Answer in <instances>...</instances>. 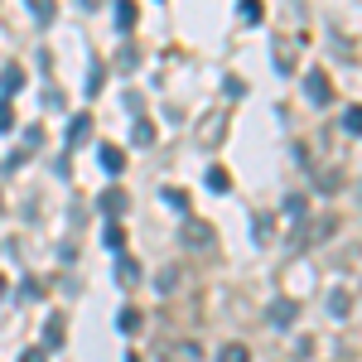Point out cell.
Here are the masks:
<instances>
[{
	"label": "cell",
	"instance_id": "7402d4cb",
	"mask_svg": "<svg viewBox=\"0 0 362 362\" xmlns=\"http://www.w3.org/2000/svg\"><path fill=\"white\" fill-rule=\"evenodd\" d=\"M29 15H34V20H54V5H44V0H29Z\"/></svg>",
	"mask_w": 362,
	"mask_h": 362
},
{
	"label": "cell",
	"instance_id": "8992f818",
	"mask_svg": "<svg viewBox=\"0 0 362 362\" xmlns=\"http://www.w3.org/2000/svg\"><path fill=\"white\" fill-rule=\"evenodd\" d=\"M97 155H102V169H107V174H121V169H126V155H121V145H102Z\"/></svg>",
	"mask_w": 362,
	"mask_h": 362
},
{
	"label": "cell",
	"instance_id": "d4e9b609",
	"mask_svg": "<svg viewBox=\"0 0 362 362\" xmlns=\"http://www.w3.org/2000/svg\"><path fill=\"white\" fill-rule=\"evenodd\" d=\"M39 145H44V131H39V126H29V131H25V150H39Z\"/></svg>",
	"mask_w": 362,
	"mask_h": 362
},
{
	"label": "cell",
	"instance_id": "484cf974",
	"mask_svg": "<svg viewBox=\"0 0 362 362\" xmlns=\"http://www.w3.org/2000/svg\"><path fill=\"white\" fill-rule=\"evenodd\" d=\"M0 131H15V112H10V102H0Z\"/></svg>",
	"mask_w": 362,
	"mask_h": 362
},
{
	"label": "cell",
	"instance_id": "83f0119b",
	"mask_svg": "<svg viewBox=\"0 0 362 362\" xmlns=\"http://www.w3.org/2000/svg\"><path fill=\"white\" fill-rule=\"evenodd\" d=\"M20 362H49V353H44V348H29V353H25Z\"/></svg>",
	"mask_w": 362,
	"mask_h": 362
},
{
	"label": "cell",
	"instance_id": "3957f363",
	"mask_svg": "<svg viewBox=\"0 0 362 362\" xmlns=\"http://www.w3.org/2000/svg\"><path fill=\"white\" fill-rule=\"evenodd\" d=\"M20 87H25V68H20V63H5V68H0V92L15 97Z\"/></svg>",
	"mask_w": 362,
	"mask_h": 362
},
{
	"label": "cell",
	"instance_id": "44dd1931",
	"mask_svg": "<svg viewBox=\"0 0 362 362\" xmlns=\"http://www.w3.org/2000/svg\"><path fill=\"white\" fill-rule=\"evenodd\" d=\"M227 184H232V179H227V169H208V189H213V194H223Z\"/></svg>",
	"mask_w": 362,
	"mask_h": 362
},
{
	"label": "cell",
	"instance_id": "30bf717a",
	"mask_svg": "<svg viewBox=\"0 0 362 362\" xmlns=\"http://www.w3.org/2000/svg\"><path fill=\"white\" fill-rule=\"evenodd\" d=\"M348 309H353V295H348V290H334V295H329V314H334V319H348Z\"/></svg>",
	"mask_w": 362,
	"mask_h": 362
},
{
	"label": "cell",
	"instance_id": "277c9868",
	"mask_svg": "<svg viewBox=\"0 0 362 362\" xmlns=\"http://www.w3.org/2000/svg\"><path fill=\"white\" fill-rule=\"evenodd\" d=\"M184 242H189V247H213V227L189 218V223H184Z\"/></svg>",
	"mask_w": 362,
	"mask_h": 362
},
{
	"label": "cell",
	"instance_id": "ffe728a7",
	"mask_svg": "<svg viewBox=\"0 0 362 362\" xmlns=\"http://www.w3.org/2000/svg\"><path fill=\"white\" fill-rule=\"evenodd\" d=\"M131 140H136V145H150V140H155V126H150V121H136Z\"/></svg>",
	"mask_w": 362,
	"mask_h": 362
},
{
	"label": "cell",
	"instance_id": "4316f807",
	"mask_svg": "<svg viewBox=\"0 0 362 362\" xmlns=\"http://www.w3.org/2000/svg\"><path fill=\"white\" fill-rule=\"evenodd\" d=\"M305 213V198H285V218H300Z\"/></svg>",
	"mask_w": 362,
	"mask_h": 362
},
{
	"label": "cell",
	"instance_id": "ac0fdd59",
	"mask_svg": "<svg viewBox=\"0 0 362 362\" xmlns=\"http://www.w3.org/2000/svg\"><path fill=\"white\" fill-rule=\"evenodd\" d=\"M218 362H251V353L242 348V343H227L223 353H218Z\"/></svg>",
	"mask_w": 362,
	"mask_h": 362
},
{
	"label": "cell",
	"instance_id": "7c38bea8",
	"mask_svg": "<svg viewBox=\"0 0 362 362\" xmlns=\"http://www.w3.org/2000/svg\"><path fill=\"white\" fill-rule=\"evenodd\" d=\"M116 329L121 334H140V309H121L116 314Z\"/></svg>",
	"mask_w": 362,
	"mask_h": 362
},
{
	"label": "cell",
	"instance_id": "9c48e42d",
	"mask_svg": "<svg viewBox=\"0 0 362 362\" xmlns=\"http://www.w3.org/2000/svg\"><path fill=\"white\" fill-rule=\"evenodd\" d=\"M102 78H107V68H102V58H92V63H87V97H97V92H102Z\"/></svg>",
	"mask_w": 362,
	"mask_h": 362
},
{
	"label": "cell",
	"instance_id": "9a60e30c",
	"mask_svg": "<svg viewBox=\"0 0 362 362\" xmlns=\"http://www.w3.org/2000/svg\"><path fill=\"white\" fill-rule=\"evenodd\" d=\"M237 15H242L247 25H261V15H266V10H261V0H242V5H237Z\"/></svg>",
	"mask_w": 362,
	"mask_h": 362
},
{
	"label": "cell",
	"instance_id": "7a4b0ae2",
	"mask_svg": "<svg viewBox=\"0 0 362 362\" xmlns=\"http://www.w3.org/2000/svg\"><path fill=\"white\" fill-rule=\"evenodd\" d=\"M97 203H102L107 223H121V213H126V189H107V194L97 198Z\"/></svg>",
	"mask_w": 362,
	"mask_h": 362
},
{
	"label": "cell",
	"instance_id": "f546056e",
	"mask_svg": "<svg viewBox=\"0 0 362 362\" xmlns=\"http://www.w3.org/2000/svg\"><path fill=\"white\" fill-rule=\"evenodd\" d=\"M0 208H5V203H0Z\"/></svg>",
	"mask_w": 362,
	"mask_h": 362
},
{
	"label": "cell",
	"instance_id": "5b68a950",
	"mask_svg": "<svg viewBox=\"0 0 362 362\" xmlns=\"http://www.w3.org/2000/svg\"><path fill=\"white\" fill-rule=\"evenodd\" d=\"M295 314H300L295 300H276V305H271V324H276V329H290V324H295Z\"/></svg>",
	"mask_w": 362,
	"mask_h": 362
},
{
	"label": "cell",
	"instance_id": "ba28073f",
	"mask_svg": "<svg viewBox=\"0 0 362 362\" xmlns=\"http://www.w3.org/2000/svg\"><path fill=\"white\" fill-rule=\"evenodd\" d=\"M116 280H121V285H136L140 280V261L136 256H121V261H116Z\"/></svg>",
	"mask_w": 362,
	"mask_h": 362
},
{
	"label": "cell",
	"instance_id": "603a6c76",
	"mask_svg": "<svg viewBox=\"0 0 362 362\" xmlns=\"http://www.w3.org/2000/svg\"><path fill=\"white\" fill-rule=\"evenodd\" d=\"M20 165H25V150H10V155L0 160V169H5V174H10V169H20Z\"/></svg>",
	"mask_w": 362,
	"mask_h": 362
},
{
	"label": "cell",
	"instance_id": "2e32d148",
	"mask_svg": "<svg viewBox=\"0 0 362 362\" xmlns=\"http://www.w3.org/2000/svg\"><path fill=\"white\" fill-rule=\"evenodd\" d=\"M160 198H165V203L174 208V213H189V194H184V189H165Z\"/></svg>",
	"mask_w": 362,
	"mask_h": 362
},
{
	"label": "cell",
	"instance_id": "8fae6325",
	"mask_svg": "<svg viewBox=\"0 0 362 362\" xmlns=\"http://www.w3.org/2000/svg\"><path fill=\"white\" fill-rule=\"evenodd\" d=\"M87 131H92V116H87V112H83V116H73V121H68V145H78Z\"/></svg>",
	"mask_w": 362,
	"mask_h": 362
},
{
	"label": "cell",
	"instance_id": "6da1fadb",
	"mask_svg": "<svg viewBox=\"0 0 362 362\" xmlns=\"http://www.w3.org/2000/svg\"><path fill=\"white\" fill-rule=\"evenodd\" d=\"M305 97L314 102V107H329V102H334V83H329V78L314 68V73L305 78Z\"/></svg>",
	"mask_w": 362,
	"mask_h": 362
},
{
	"label": "cell",
	"instance_id": "4fadbf2b",
	"mask_svg": "<svg viewBox=\"0 0 362 362\" xmlns=\"http://www.w3.org/2000/svg\"><path fill=\"white\" fill-rule=\"evenodd\" d=\"M179 276H184L179 266H169V271H160V280H155V285H160V295H174V290H179Z\"/></svg>",
	"mask_w": 362,
	"mask_h": 362
},
{
	"label": "cell",
	"instance_id": "52a82bcc",
	"mask_svg": "<svg viewBox=\"0 0 362 362\" xmlns=\"http://www.w3.org/2000/svg\"><path fill=\"white\" fill-rule=\"evenodd\" d=\"M63 338H68V329H63V319H49V324H44V348H49V353H54V348H63Z\"/></svg>",
	"mask_w": 362,
	"mask_h": 362
},
{
	"label": "cell",
	"instance_id": "5bb4252c",
	"mask_svg": "<svg viewBox=\"0 0 362 362\" xmlns=\"http://www.w3.org/2000/svg\"><path fill=\"white\" fill-rule=\"evenodd\" d=\"M102 242H107L112 251H121V247H126V227H121V223H107V232H102Z\"/></svg>",
	"mask_w": 362,
	"mask_h": 362
},
{
	"label": "cell",
	"instance_id": "cb8c5ba5",
	"mask_svg": "<svg viewBox=\"0 0 362 362\" xmlns=\"http://www.w3.org/2000/svg\"><path fill=\"white\" fill-rule=\"evenodd\" d=\"M276 68H280V73H290V68H295V54H290V49H276Z\"/></svg>",
	"mask_w": 362,
	"mask_h": 362
},
{
	"label": "cell",
	"instance_id": "f1b7e54d",
	"mask_svg": "<svg viewBox=\"0 0 362 362\" xmlns=\"http://www.w3.org/2000/svg\"><path fill=\"white\" fill-rule=\"evenodd\" d=\"M5 290H10V285H5V280H0V300H5Z\"/></svg>",
	"mask_w": 362,
	"mask_h": 362
},
{
	"label": "cell",
	"instance_id": "e0dca14e",
	"mask_svg": "<svg viewBox=\"0 0 362 362\" xmlns=\"http://www.w3.org/2000/svg\"><path fill=\"white\" fill-rule=\"evenodd\" d=\"M343 131H348V136H362V107H348V112H343Z\"/></svg>",
	"mask_w": 362,
	"mask_h": 362
},
{
	"label": "cell",
	"instance_id": "d6986e66",
	"mask_svg": "<svg viewBox=\"0 0 362 362\" xmlns=\"http://www.w3.org/2000/svg\"><path fill=\"white\" fill-rule=\"evenodd\" d=\"M136 20H140V10H136V5H116V25H121V29H131Z\"/></svg>",
	"mask_w": 362,
	"mask_h": 362
}]
</instances>
